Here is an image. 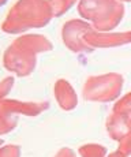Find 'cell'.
<instances>
[{"mask_svg": "<svg viewBox=\"0 0 131 157\" xmlns=\"http://www.w3.org/2000/svg\"><path fill=\"white\" fill-rule=\"evenodd\" d=\"M4 2H6V0H0V6H2V4H4Z\"/></svg>", "mask_w": 131, "mask_h": 157, "instance_id": "6da1fadb", "label": "cell"}]
</instances>
